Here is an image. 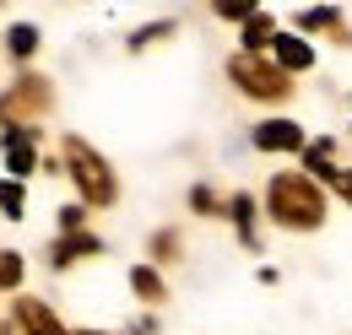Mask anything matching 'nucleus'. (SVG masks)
Segmentation results:
<instances>
[{
    "mask_svg": "<svg viewBox=\"0 0 352 335\" xmlns=\"http://www.w3.org/2000/svg\"><path fill=\"white\" fill-rule=\"evenodd\" d=\"M265 216L287 233H314L325 222V189L309 173H276L265 184Z\"/></svg>",
    "mask_w": 352,
    "mask_h": 335,
    "instance_id": "obj_1",
    "label": "nucleus"
},
{
    "mask_svg": "<svg viewBox=\"0 0 352 335\" xmlns=\"http://www.w3.org/2000/svg\"><path fill=\"white\" fill-rule=\"evenodd\" d=\"M65 173L76 178L82 206H114V200H120V178H114V168L103 163L82 135H65Z\"/></svg>",
    "mask_w": 352,
    "mask_h": 335,
    "instance_id": "obj_2",
    "label": "nucleus"
},
{
    "mask_svg": "<svg viewBox=\"0 0 352 335\" xmlns=\"http://www.w3.org/2000/svg\"><path fill=\"white\" fill-rule=\"evenodd\" d=\"M228 82L239 86L244 97H255V103H282V97H293V76H287L276 60L244 54V49L228 60Z\"/></svg>",
    "mask_w": 352,
    "mask_h": 335,
    "instance_id": "obj_3",
    "label": "nucleus"
},
{
    "mask_svg": "<svg viewBox=\"0 0 352 335\" xmlns=\"http://www.w3.org/2000/svg\"><path fill=\"white\" fill-rule=\"evenodd\" d=\"M49 103H54L49 76H22V82L0 97V125L6 130H33V119L49 114Z\"/></svg>",
    "mask_w": 352,
    "mask_h": 335,
    "instance_id": "obj_4",
    "label": "nucleus"
},
{
    "mask_svg": "<svg viewBox=\"0 0 352 335\" xmlns=\"http://www.w3.org/2000/svg\"><path fill=\"white\" fill-rule=\"evenodd\" d=\"M255 152H309L304 125H293V119H265V125H255Z\"/></svg>",
    "mask_w": 352,
    "mask_h": 335,
    "instance_id": "obj_5",
    "label": "nucleus"
},
{
    "mask_svg": "<svg viewBox=\"0 0 352 335\" xmlns=\"http://www.w3.org/2000/svg\"><path fill=\"white\" fill-rule=\"evenodd\" d=\"M16 325H22V335H71L54 319V308L38 303V297H16Z\"/></svg>",
    "mask_w": 352,
    "mask_h": 335,
    "instance_id": "obj_6",
    "label": "nucleus"
},
{
    "mask_svg": "<svg viewBox=\"0 0 352 335\" xmlns=\"http://www.w3.org/2000/svg\"><path fill=\"white\" fill-rule=\"evenodd\" d=\"M87 254H103V238H98V233H65V238H54L49 265L65 270V265H76V259H87Z\"/></svg>",
    "mask_w": 352,
    "mask_h": 335,
    "instance_id": "obj_7",
    "label": "nucleus"
},
{
    "mask_svg": "<svg viewBox=\"0 0 352 335\" xmlns=\"http://www.w3.org/2000/svg\"><path fill=\"white\" fill-rule=\"evenodd\" d=\"M6 178H28L33 168H38V157H33V130H6Z\"/></svg>",
    "mask_w": 352,
    "mask_h": 335,
    "instance_id": "obj_8",
    "label": "nucleus"
},
{
    "mask_svg": "<svg viewBox=\"0 0 352 335\" xmlns=\"http://www.w3.org/2000/svg\"><path fill=\"white\" fill-rule=\"evenodd\" d=\"M271 60H276L287 76H298V71H309V65H314V49H309L304 38H293V33H276V43H271Z\"/></svg>",
    "mask_w": 352,
    "mask_h": 335,
    "instance_id": "obj_9",
    "label": "nucleus"
},
{
    "mask_svg": "<svg viewBox=\"0 0 352 335\" xmlns=\"http://www.w3.org/2000/svg\"><path fill=\"white\" fill-rule=\"evenodd\" d=\"M298 27L304 33H336V43H352V33H347V22H342L336 5H309V11H298Z\"/></svg>",
    "mask_w": 352,
    "mask_h": 335,
    "instance_id": "obj_10",
    "label": "nucleus"
},
{
    "mask_svg": "<svg viewBox=\"0 0 352 335\" xmlns=\"http://www.w3.org/2000/svg\"><path fill=\"white\" fill-rule=\"evenodd\" d=\"M276 43V22L265 16V11H255L250 22H244V54H265Z\"/></svg>",
    "mask_w": 352,
    "mask_h": 335,
    "instance_id": "obj_11",
    "label": "nucleus"
},
{
    "mask_svg": "<svg viewBox=\"0 0 352 335\" xmlns=\"http://www.w3.org/2000/svg\"><path fill=\"white\" fill-rule=\"evenodd\" d=\"M331 157H336V146H331V141H309V152H304V168H309V178H314V184H331V178H336Z\"/></svg>",
    "mask_w": 352,
    "mask_h": 335,
    "instance_id": "obj_12",
    "label": "nucleus"
},
{
    "mask_svg": "<svg viewBox=\"0 0 352 335\" xmlns=\"http://www.w3.org/2000/svg\"><path fill=\"white\" fill-rule=\"evenodd\" d=\"M131 292L141 297V303H163L168 287H163V276H157L152 265H135V270H131Z\"/></svg>",
    "mask_w": 352,
    "mask_h": 335,
    "instance_id": "obj_13",
    "label": "nucleus"
},
{
    "mask_svg": "<svg viewBox=\"0 0 352 335\" xmlns=\"http://www.w3.org/2000/svg\"><path fill=\"white\" fill-rule=\"evenodd\" d=\"M6 49H11V60H33V54H38V27L16 22V27L6 33Z\"/></svg>",
    "mask_w": 352,
    "mask_h": 335,
    "instance_id": "obj_14",
    "label": "nucleus"
},
{
    "mask_svg": "<svg viewBox=\"0 0 352 335\" xmlns=\"http://www.w3.org/2000/svg\"><path fill=\"white\" fill-rule=\"evenodd\" d=\"M228 216L239 222L244 244H255V200H250V195H233V200H228Z\"/></svg>",
    "mask_w": 352,
    "mask_h": 335,
    "instance_id": "obj_15",
    "label": "nucleus"
},
{
    "mask_svg": "<svg viewBox=\"0 0 352 335\" xmlns=\"http://www.w3.org/2000/svg\"><path fill=\"white\" fill-rule=\"evenodd\" d=\"M22 206H28L22 178H0V211H6V216H22Z\"/></svg>",
    "mask_w": 352,
    "mask_h": 335,
    "instance_id": "obj_16",
    "label": "nucleus"
},
{
    "mask_svg": "<svg viewBox=\"0 0 352 335\" xmlns=\"http://www.w3.org/2000/svg\"><path fill=\"white\" fill-rule=\"evenodd\" d=\"M22 287V254H0V292Z\"/></svg>",
    "mask_w": 352,
    "mask_h": 335,
    "instance_id": "obj_17",
    "label": "nucleus"
},
{
    "mask_svg": "<svg viewBox=\"0 0 352 335\" xmlns=\"http://www.w3.org/2000/svg\"><path fill=\"white\" fill-rule=\"evenodd\" d=\"M152 259H179V233L174 227H163V233L152 238Z\"/></svg>",
    "mask_w": 352,
    "mask_h": 335,
    "instance_id": "obj_18",
    "label": "nucleus"
},
{
    "mask_svg": "<svg viewBox=\"0 0 352 335\" xmlns=\"http://www.w3.org/2000/svg\"><path fill=\"white\" fill-rule=\"evenodd\" d=\"M82 222H87V206H60V238L65 233H87Z\"/></svg>",
    "mask_w": 352,
    "mask_h": 335,
    "instance_id": "obj_19",
    "label": "nucleus"
},
{
    "mask_svg": "<svg viewBox=\"0 0 352 335\" xmlns=\"http://www.w3.org/2000/svg\"><path fill=\"white\" fill-rule=\"evenodd\" d=\"M190 206L201 211V216H217V195H212L206 184H195V189H190Z\"/></svg>",
    "mask_w": 352,
    "mask_h": 335,
    "instance_id": "obj_20",
    "label": "nucleus"
},
{
    "mask_svg": "<svg viewBox=\"0 0 352 335\" xmlns=\"http://www.w3.org/2000/svg\"><path fill=\"white\" fill-rule=\"evenodd\" d=\"M168 33H174V22H157V27H141V33L131 38V49H146L152 38H168Z\"/></svg>",
    "mask_w": 352,
    "mask_h": 335,
    "instance_id": "obj_21",
    "label": "nucleus"
},
{
    "mask_svg": "<svg viewBox=\"0 0 352 335\" xmlns=\"http://www.w3.org/2000/svg\"><path fill=\"white\" fill-rule=\"evenodd\" d=\"M331 189H336V195H342V200L352 206V168H336V178H331Z\"/></svg>",
    "mask_w": 352,
    "mask_h": 335,
    "instance_id": "obj_22",
    "label": "nucleus"
},
{
    "mask_svg": "<svg viewBox=\"0 0 352 335\" xmlns=\"http://www.w3.org/2000/svg\"><path fill=\"white\" fill-rule=\"evenodd\" d=\"M217 16H228V22H250L255 5H217Z\"/></svg>",
    "mask_w": 352,
    "mask_h": 335,
    "instance_id": "obj_23",
    "label": "nucleus"
},
{
    "mask_svg": "<svg viewBox=\"0 0 352 335\" xmlns=\"http://www.w3.org/2000/svg\"><path fill=\"white\" fill-rule=\"evenodd\" d=\"M82 335H103V330H82Z\"/></svg>",
    "mask_w": 352,
    "mask_h": 335,
    "instance_id": "obj_24",
    "label": "nucleus"
},
{
    "mask_svg": "<svg viewBox=\"0 0 352 335\" xmlns=\"http://www.w3.org/2000/svg\"><path fill=\"white\" fill-rule=\"evenodd\" d=\"M16 335H22V330H16Z\"/></svg>",
    "mask_w": 352,
    "mask_h": 335,
    "instance_id": "obj_25",
    "label": "nucleus"
}]
</instances>
